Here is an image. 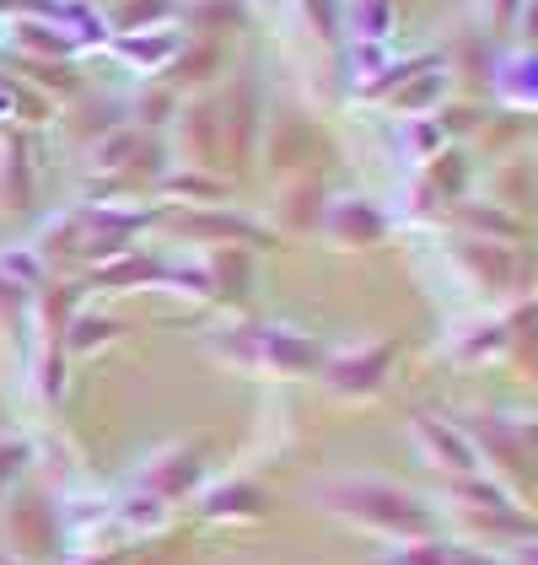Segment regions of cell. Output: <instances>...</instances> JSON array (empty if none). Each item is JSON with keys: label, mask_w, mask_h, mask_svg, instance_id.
I'll return each instance as SVG.
<instances>
[{"label": "cell", "mask_w": 538, "mask_h": 565, "mask_svg": "<svg viewBox=\"0 0 538 565\" xmlns=\"http://www.w3.org/2000/svg\"><path fill=\"white\" fill-rule=\"evenodd\" d=\"M318 507L361 533L394 539V544L437 539V507H426L415 490L388 484V479H329V484H318Z\"/></svg>", "instance_id": "cell-1"}, {"label": "cell", "mask_w": 538, "mask_h": 565, "mask_svg": "<svg viewBox=\"0 0 538 565\" xmlns=\"http://www.w3.org/2000/svg\"><path fill=\"white\" fill-rule=\"evenodd\" d=\"M211 355H222L226 366L254 372V377H313L323 366V350L297 334V329H275V323H243V329H222V340H211Z\"/></svg>", "instance_id": "cell-2"}, {"label": "cell", "mask_w": 538, "mask_h": 565, "mask_svg": "<svg viewBox=\"0 0 538 565\" xmlns=\"http://www.w3.org/2000/svg\"><path fill=\"white\" fill-rule=\"evenodd\" d=\"M442 501H448V512L458 527H469L474 539H523V533H534V518L506 495V490H495L491 479L480 475H463V479H442Z\"/></svg>", "instance_id": "cell-3"}, {"label": "cell", "mask_w": 538, "mask_h": 565, "mask_svg": "<svg viewBox=\"0 0 538 565\" xmlns=\"http://www.w3.org/2000/svg\"><path fill=\"white\" fill-rule=\"evenodd\" d=\"M394 361H399V345L394 340H361V345L329 350L318 377L323 388L340 393V398H377L394 377Z\"/></svg>", "instance_id": "cell-4"}, {"label": "cell", "mask_w": 538, "mask_h": 565, "mask_svg": "<svg viewBox=\"0 0 538 565\" xmlns=\"http://www.w3.org/2000/svg\"><path fill=\"white\" fill-rule=\"evenodd\" d=\"M409 436H415V447H420V458H426L431 469H448V479L480 475V452H474V441L463 436L458 420L415 415V420H409Z\"/></svg>", "instance_id": "cell-5"}, {"label": "cell", "mask_w": 538, "mask_h": 565, "mask_svg": "<svg viewBox=\"0 0 538 565\" xmlns=\"http://www.w3.org/2000/svg\"><path fill=\"white\" fill-rule=\"evenodd\" d=\"M377 565H506L491 550H469V544H442V539H415L399 544L394 555H383Z\"/></svg>", "instance_id": "cell-6"}, {"label": "cell", "mask_w": 538, "mask_h": 565, "mask_svg": "<svg viewBox=\"0 0 538 565\" xmlns=\"http://www.w3.org/2000/svg\"><path fill=\"white\" fill-rule=\"evenodd\" d=\"M383 232H388V221L372 211V200H340V205L329 211V237H334L340 248H345L351 237H356V243H377Z\"/></svg>", "instance_id": "cell-7"}, {"label": "cell", "mask_w": 538, "mask_h": 565, "mask_svg": "<svg viewBox=\"0 0 538 565\" xmlns=\"http://www.w3.org/2000/svg\"><path fill=\"white\" fill-rule=\"evenodd\" d=\"M265 507H269V495L265 490H254V484H243V479H232V484H222V490H211L205 495V518L211 522H254V518H265Z\"/></svg>", "instance_id": "cell-8"}, {"label": "cell", "mask_w": 538, "mask_h": 565, "mask_svg": "<svg viewBox=\"0 0 538 565\" xmlns=\"http://www.w3.org/2000/svg\"><path fill=\"white\" fill-rule=\"evenodd\" d=\"M157 463H168V469H151L146 484L157 490V501H168V495H183V490H194L200 484V452L189 447V452H168V458H157Z\"/></svg>", "instance_id": "cell-9"}, {"label": "cell", "mask_w": 538, "mask_h": 565, "mask_svg": "<svg viewBox=\"0 0 538 565\" xmlns=\"http://www.w3.org/2000/svg\"><path fill=\"white\" fill-rule=\"evenodd\" d=\"M523 22H528V33L538 39V6H534V11H523Z\"/></svg>", "instance_id": "cell-10"}]
</instances>
